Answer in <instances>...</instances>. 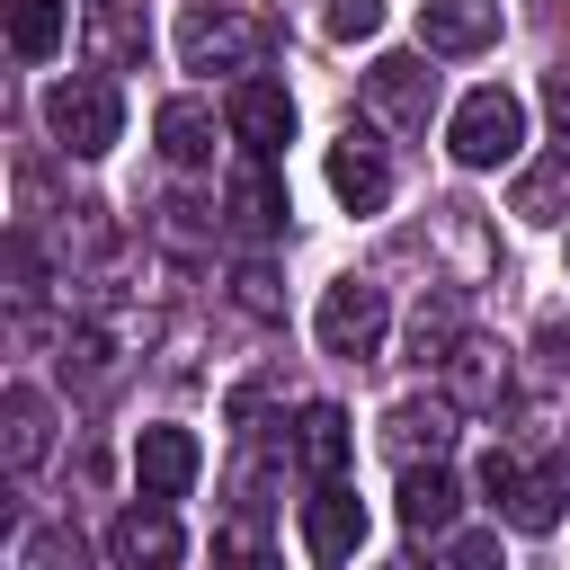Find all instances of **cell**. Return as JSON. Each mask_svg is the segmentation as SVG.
I'll return each mask as SVG.
<instances>
[{
  "label": "cell",
  "instance_id": "6da1fadb",
  "mask_svg": "<svg viewBox=\"0 0 570 570\" xmlns=\"http://www.w3.org/2000/svg\"><path fill=\"white\" fill-rule=\"evenodd\" d=\"M267 18H249V9H223V0H196L187 18H178V62L187 71H223V80H249L258 62H267Z\"/></svg>",
  "mask_w": 570,
  "mask_h": 570
},
{
  "label": "cell",
  "instance_id": "7a4b0ae2",
  "mask_svg": "<svg viewBox=\"0 0 570 570\" xmlns=\"http://www.w3.org/2000/svg\"><path fill=\"white\" fill-rule=\"evenodd\" d=\"M45 134H53L71 160L116 151V134H125V98H116V80H107V71H71V80H53V89H45Z\"/></svg>",
  "mask_w": 570,
  "mask_h": 570
},
{
  "label": "cell",
  "instance_id": "3957f363",
  "mask_svg": "<svg viewBox=\"0 0 570 570\" xmlns=\"http://www.w3.org/2000/svg\"><path fill=\"white\" fill-rule=\"evenodd\" d=\"M481 490L499 499V517H508L517 534H552V525H561V499H570V472L490 445V454H481Z\"/></svg>",
  "mask_w": 570,
  "mask_h": 570
},
{
  "label": "cell",
  "instance_id": "277c9868",
  "mask_svg": "<svg viewBox=\"0 0 570 570\" xmlns=\"http://www.w3.org/2000/svg\"><path fill=\"white\" fill-rule=\"evenodd\" d=\"M445 151L463 160V169H499V160H517L525 151V98L517 89H472L454 116H445Z\"/></svg>",
  "mask_w": 570,
  "mask_h": 570
},
{
  "label": "cell",
  "instance_id": "5b68a950",
  "mask_svg": "<svg viewBox=\"0 0 570 570\" xmlns=\"http://www.w3.org/2000/svg\"><path fill=\"white\" fill-rule=\"evenodd\" d=\"M383 330H392V303H383L374 276H338V285L321 294V312H312V338H321V356H338V365H365V356L383 347Z\"/></svg>",
  "mask_w": 570,
  "mask_h": 570
},
{
  "label": "cell",
  "instance_id": "8992f818",
  "mask_svg": "<svg viewBox=\"0 0 570 570\" xmlns=\"http://www.w3.org/2000/svg\"><path fill=\"white\" fill-rule=\"evenodd\" d=\"M142 347V321L125 312V303H98V312H80L71 321V338H62V383H80V392H107L116 383V365Z\"/></svg>",
  "mask_w": 570,
  "mask_h": 570
},
{
  "label": "cell",
  "instance_id": "52a82bcc",
  "mask_svg": "<svg viewBox=\"0 0 570 570\" xmlns=\"http://www.w3.org/2000/svg\"><path fill=\"white\" fill-rule=\"evenodd\" d=\"M223 125H232V142H240V151L276 160V151L294 142V89H285V80H267V71H249V80H232Z\"/></svg>",
  "mask_w": 570,
  "mask_h": 570
},
{
  "label": "cell",
  "instance_id": "ba28073f",
  "mask_svg": "<svg viewBox=\"0 0 570 570\" xmlns=\"http://www.w3.org/2000/svg\"><path fill=\"white\" fill-rule=\"evenodd\" d=\"M454 392H410V401H392L383 410V454L392 463H445V445H454Z\"/></svg>",
  "mask_w": 570,
  "mask_h": 570
},
{
  "label": "cell",
  "instance_id": "9c48e42d",
  "mask_svg": "<svg viewBox=\"0 0 570 570\" xmlns=\"http://www.w3.org/2000/svg\"><path fill=\"white\" fill-rule=\"evenodd\" d=\"M356 543H365V499L347 481H312V499H303V552L321 570H338V561H356Z\"/></svg>",
  "mask_w": 570,
  "mask_h": 570
},
{
  "label": "cell",
  "instance_id": "30bf717a",
  "mask_svg": "<svg viewBox=\"0 0 570 570\" xmlns=\"http://www.w3.org/2000/svg\"><path fill=\"white\" fill-rule=\"evenodd\" d=\"M499 27H508V9H499V0H419V53L463 62V53H490V45H499Z\"/></svg>",
  "mask_w": 570,
  "mask_h": 570
},
{
  "label": "cell",
  "instance_id": "8fae6325",
  "mask_svg": "<svg viewBox=\"0 0 570 570\" xmlns=\"http://www.w3.org/2000/svg\"><path fill=\"white\" fill-rule=\"evenodd\" d=\"M365 107H374L383 125L419 134L428 107H436V71H428V53H383V62L365 71Z\"/></svg>",
  "mask_w": 570,
  "mask_h": 570
},
{
  "label": "cell",
  "instance_id": "7c38bea8",
  "mask_svg": "<svg viewBox=\"0 0 570 570\" xmlns=\"http://www.w3.org/2000/svg\"><path fill=\"white\" fill-rule=\"evenodd\" d=\"M330 187H338L347 214H383V205H392V151H383L365 125H347V134L330 142Z\"/></svg>",
  "mask_w": 570,
  "mask_h": 570
},
{
  "label": "cell",
  "instance_id": "4fadbf2b",
  "mask_svg": "<svg viewBox=\"0 0 570 570\" xmlns=\"http://www.w3.org/2000/svg\"><path fill=\"white\" fill-rule=\"evenodd\" d=\"M107 552H116V570H178L187 534H178L169 499H134V508L107 525Z\"/></svg>",
  "mask_w": 570,
  "mask_h": 570
},
{
  "label": "cell",
  "instance_id": "5bb4252c",
  "mask_svg": "<svg viewBox=\"0 0 570 570\" xmlns=\"http://www.w3.org/2000/svg\"><path fill=\"white\" fill-rule=\"evenodd\" d=\"M223 214H232V232H240V240H276V232H285V214H294V205H285L276 160H258V151H249V160L232 169V187H223Z\"/></svg>",
  "mask_w": 570,
  "mask_h": 570
},
{
  "label": "cell",
  "instance_id": "9a60e30c",
  "mask_svg": "<svg viewBox=\"0 0 570 570\" xmlns=\"http://www.w3.org/2000/svg\"><path fill=\"white\" fill-rule=\"evenodd\" d=\"M196 472H205V445H196L187 428H142V436H134V481H142V499H187Z\"/></svg>",
  "mask_w": 570,
  "mask_h": 570
},
{
  "label": "cell",
  "instance_id": "2e32d148",
  "mask_svg": "<svg viewBox=\"0 0 570 570\" xmlns=\"http://www.w3.org/2000/svg\"><path fill=\"white\" fill-rule=\"evenodd\" d=\"M463 338H472V303H463V285H428L419 312H410V365H445Z\"/></svg>",
  "mask_w": 570,
  "mask_h": 570
},
{
  "label": "cell",
  "instance_id": "e0dca14e",
  "mask_svg": "<svg viewBox=\"0 0 570 570\" xmlns=\"http://www.w3.org/2000/svg\"><path fill=\"white\" fill-rule=\"evenodd\" d=\"M347 454H356L347 410H338V401H303V419H294V463H303L312 481H338V472H347Z\"/></svg>",
  "mask_w": 570,
  "mask_h": 570
},
{
  "label": "cell",
  "instance_id": "ac0fdd59",
  "mask_svg": "<svg viewBox=\"0 0 570 570\" xmlns=\"http://www.w3.org/2000/svg\"><path fill=\"white\" fill-rule=\"evenodd\" d=\"M436 374H445V392H454L463 410H499V401H508V347H490L481 330H472Z\"/></svg>",
  "mask_w": 570,
  "mask_h": 570
},
{
  "label": "cell",
  "instance_id": "d6986e66",
  "mask_svg": "<svg viewBox=\"0 0 570 570\" xmlns=\"http://www.w3.org/2000/svg\"><path fill=\"white\" fill-rule=\"evenodd\" d=\"M0 445H9V472H36L45 463V445H53V401L36 392V383H9L0 392Z\"/></svg>",
  "mask_w": 570,
  "mask_h": 570
},
{
  "label": "cell",
  "instance_id": "ffe728a7",
  "mask_svg": "<svg viewBox=\"0 0 570 570\" xmlns=\"http://www.w3.org/2000/svg\"><path fill=\"white\" fill-rule=\"evenodd\" d=\"M508 214H517V223H570V142L517 169V187H508Z\"/></svg>",
  "mask_w": 570,
  "mask_h": 570
},
{
  "label": "cell",
  "instance_id": "44dd1931",
  "mask_svg": "<svg viewBox=\"0 0 570 570\" xmlns=\"http://www.w3.org/2000/svg\"><path fill=\"white\" fill-rule=\"evenodd\" d=\"M151 142H160L169 169H205V160H214V107H205V98H169V107L151 116Z\"/></svg>",
  "mask_w": 570,
  "mask_h": 570
},
{
  "label": "cell",
  "instance_id": "7402d4cb",
  "mask_svg": "<svg viewBox=\"0 0 570 570\" xmlns=\"http://www.w3.org/2000/svg\"><path fill=\"white\" fill-rule=\"evenodd\" d=\"M401 525L410 534H445L454 525V472L445 463H401Z\"/></svg>",
  "mask_w": 570,
  "mask_h": 570
},
{
  "label": "cell",
  "instance_id": "603a6c76",
  "mask_svg": "<svg viewBox=\"0 0 570 570\" xmlns=\"http://www.w3.org/2000/svg\"><path fill=\"white\" fill-rule=\"evenodd\" d=\"M89 45H98V62H107V71H134V62H142V45H151L142 0H98V9H89Z\"/></svg>",
  "mask_w": 570,
  "mask_h": 570
},
{
  "label": "cell",
  "instance_id": "cb8c5ba5",
  "mask_svg": "<svg viewBox=\"0 0 570 570\" xmlns=\"http://www.w3.org/2000/svg\"><path fill=\"white\" fill-rule=\"evenodd\" d=\"M214 570H285L276 543H267V525H258V508H240V517L214 525Z\"/></svg>",
  "mask_w": 570,
  "mask_h": 570
},
{
  "label": "cell",
  "instance_id": "d4e9b609",
  "mask_svg": "<svg viewBox=\"0 0 570 570\" xmlns=\"http://www.w3.org/2000/svg\"><path fill=\"white\" fill-rule=\"evenodd\" d=\"M9 45L18 62H45L62 45V0H9Z\"/></svg>",
  "mask_w": 570,
  "mask_h": 570
},
{
  "label": "cell",
  "instance_id": "484cf974",
  "mask_svg": "<svg viewBox=\"0 0 570 570\" xmlns=\"http://www.w3.org/2000/svg\"><path fill=\"white\" fill-rule=\"evenodd\" d=\"M321 36H330V45H365V36H383V0H330V9H321Z\"/></svg>",
  "mask_w": 570,
  "mask_h": 570
},
{
  "label": "cell",
  "instance_id": "4316f807",
  "mask_svg": "<svg viewBox=\"0 0 570 570\" xmlns=\"http://www.w3.org/2000/svg\"><path fill=\"white\" fill-rule=\"evenodd\" d=\"M27 570H89V552H80L71 525H36L27 534Z\"/></svg>",
  "mask_w": 570,
  "mask_h": 570
},
{
  "label": "cell",
  "instance_id": "83f0119b",
  "mask_svg": "<svg viewBox=\"0 0 570 570\" xmlns=\"http://www.w3.org/2000/svg\"><path fill=\"white\" fill-rule=\"evenodd\" d=\"M9 294H18V303H36V294H45V249H36V232H27V223L9 232Z\"/></svg>",
  "mask_w": 570,
  "mask_h": 570
},
{
  "label": "cell",
  "instance_id": "f1b7e54d",
  "mask_svg": "<svg viewBox=\"0 0 570 570\" xmlns=\"http://www.w3.org/2000/svg\"><path fill=\"white\" fill-rule=\"evenodd\" d=\"M428 570H499V534H454Z\"/></svg>",
  "mask_w": 570,
  "mask_h": 570
},
{
  "label": "cell",
  "instance_id": "f546056e",
  "mask_svg": "<svg viewBox=\"0 0 570 570\" xmlns=\"http://www.w3.org/2000/svg\"><path fill=\"white\" fill-rule=\"evenodd\" d=\"M232 285H240V312H258V321H276V312H285V294H276V276H267L258 258H249V267H240Z\"/></svg>",
  "mask_w": 570,
  "mask_h": 570
},
{
  "label": "cell",
  "instance_id": "4dcf8cb0",
  "mask_svg": "<svg viewBox=\"0 0 570 570\" xmlns=\"http://www.w3.org/2000/svg\"><path fill=\"white\" fill-rule=\"evenodd\" d=\"M160 214H169V223H160V240H178V249H196V240H205V205H187V196H169Z\"/></svg>",
  "mask_w": 570,
  "mask_h": 570
},
{
  "label": "cell",
  "instance_id": "1f68e13d",
  "mask_svg": "<svg viewBox=\"0 0 570 570\" xmlns=\"http://www.w3.org/2000/svg\"><path fill=\"white\" fill-rule=\"evenodd\" d=\"M534 347H543V365H552V374H570V321H543V338H534Z\"/></svg>",
  "mask_w": 570,
  "mask_h": 570
},
{
  "label": "cell",
  "instance_id": "d6a6232c",
  "mask_svg": "<svg viewBox=\"0 0 570 570\" xmlns=\"http://www.w3.org/2000/svg\"><path fill=\"white\" fill-rule=\"evenodd\" d=\"M543 98H552V116H561V134H570V71H552V80H543Z\"/></svg>",
  "mask_w": 570,
  "mask_h": 570
}]
</instances>
